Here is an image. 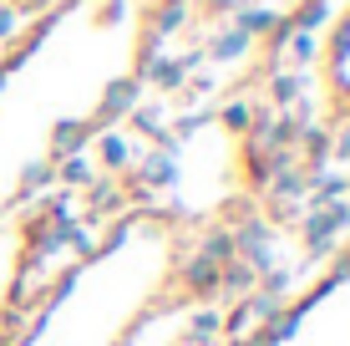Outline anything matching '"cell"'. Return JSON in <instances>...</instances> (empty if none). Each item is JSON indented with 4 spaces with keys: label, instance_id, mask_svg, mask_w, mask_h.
Segmentation results:
<instances>
[{
    "label": "cell",
    "instance_id": "obj_1",
    "mask_svg": "<svg viewBox=\"0 0 350 346\" xmlns=\"http://www.w3.org/2000/svg\"><path fill=\"white\" fill-rule=\"evenodd\" d=\"M137 62V21L122 5H77L0 77V219L26 214L71 133L92 123Z\"/></svg>",
    "mask_w": 350,
    "mask_h": 346
},
{
    "label": "cell",
    "instance_id": "obj_2",
    "mask_svg": "<svg viewBox=\"0 0 350 346\" xmlns=\"http://www.w3.org/2000/svg\"><path fill=\"white\" fill-rule=\"evenodd\" d=\"M178 280V230L158 214L122 219L92 255L66 265L10 346H127Z\"/></svg>",
    "mask_w": 350,
    "mask_h": 346
},
{
    "label": "cell",
    "instance_id": "obj_3",
    "mask_svg": "<svg viewBox=\"0 0 350 346\" xmlns=\"http://www.w3.org/2000/svg\"><path fill=\"white\" fill-rule=\"evenodd\" d=\"M259 346H350V249L289 306Z\"/></svg>",
    "mask_w": 350,
    "mask_h": 346
},
{
    "label": "cell",
    "instance_id": "obj_4",
    "mask_svg": "<svg viewBox=\"0 0 350 346\" xmlns=\"http://www.w3.org/2000/svg\"><path fill=\"white\" fill-rule=\"evenodd\" d=\"M335 77H340V87H350V21L340 31V46H335Z\"/></svg>",
    "mask_w": 350,
    "mask_h": 346
}]
</instances>
